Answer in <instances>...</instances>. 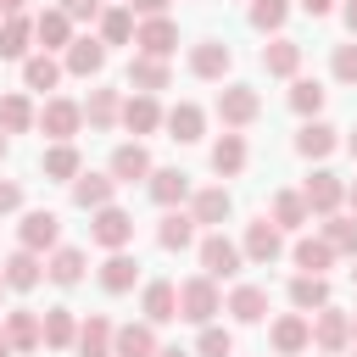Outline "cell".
Segmentation results:
<instances>
[{
	"label": "cell",
	"mask_w": 357,
	"mask_h": 357,
	"mask_svg": "<svg viewBox=\"0 0 357 357\" xmlns=\"http://www.w3.org/2000/svg\"><path fill=\"white\" fill-rule=\"evenodd\" d=\"M307 329H312V346H318L324 357H335V351H346V346H351V312H340L335 301H329V307H318V312L307 318Z\"/></svg>",
	"instance_id": "cell-8"
},
{
	"label": "cell",
	"mask_w": 357,
	"mask_h": 357,
	"mask_svg": "<svg viewBox=\"0 0 357 357\" xmlns=\"http://www.w3.org/2000/svg\"><path fill=\"white\" fill-rule=\"evenodd\" d=\"M190 218H195V229H218L229 212H234V195L223 190V184H201V190H190V206H184Z\"/></svg>",
	"instance_id": "cell-13"
},
{
	"label": "cell",
	"mask_w": 357,
	"mask_h": 357,
	"mask_svg": "<svg viewBox=\"0 0 357 357\" xmlns=\"http://www.w3.org/2000/svg\"><path fill=\"white\" fill-rule=\"evenodd\" d=\"M139 312H145L151 329H156V324H173V318H178V284H173V279H151V284L139 290Z\"/></svg>",
	"instance_id": "cell-20"
},
{
	"label": "cell",
	"mask_w": 357,
	"mask_h": 357,
	"mask_svg": "<svg viewBox=\"0 0 357 357\" xmlns=\"http://www.w3.org/2000/svg\"><path fill=\"white\" fill-rule=\"evenodd\" d=\"M346 151H351V156H357V134H346Z\"/></svg>",
	"instance_id": "cell-58"
},
{
	"label": "cell",
	"mask_w": 357,
	"mask_h": 357,
	"mask_svg": "<svg viewBox=\"0 0 357 357\" xmlns=\"http://www.w3.org/2000/svg\"><path fill=\"white\" fill-rule=\"evenodd\" d=\"M33 128H39L50 145H61V139H73V134L84 128V106L67 100V95H45V106L33 112Z\"/></svg>",
	"instance_id": "cell-1"
},
{
	"label": "cell",
	"mask_w": 357,
	"mask_h": 357,
	"mask_svg": "<svg viewBox=\"0 0 357 357\" xmlns=\"http://www.w3.org/2000/svg\"><path fill=\"white\" fill-rule=\"evenodd\" d=\"M173 84V67L167 61H156V56H134L128 61V89L134 95H162Z\"/></svg>",
	"instance_id": "cell-30"
},
{
	"label": "cell",
	"mask_w": 357,
	"mask_h": 357,
	"mask_svg": "<svg viewBox=\"0 0 357 357\" xmlns=\"http://www.w3.org/2000/svg\"><path fill=\"white\" fill-rule=\"evenodd\" d=\"M268 223H273L279 234H290V229L312 223V212H307V201H301L296 190H279V195H273V206H268Z\"/></svg>",
	"instance_id": "cell-38"
},
{
	"label": "cell",
	"mask_w": 357,
	"mask_h": 357,
	"mask_svg": "<svg viewBox=\"0 0 357 357\" xmlns=\"http://www.w3.org/2000/svg\"><path fill=\"white\" fill-rule=\"evenodd\" d=\"M39 173H45V178H56V184H73V178L84 173V156H78V145H73V139H61V145H45V156H39Z\"/></svg>",
	"instance_id": "cell-32"
},
{
	"label": "cell",
	"mask_w": 357,
	"mask_h": 357,
	"mask_svg": "<svg viewBox=\"0 0 357 357\" xmlns=\"http://www.w3.org/2000/svg\"><path fill=\"white\" fill-rule=\"evenodd\" d=\"M56 11H67V22H89L100 17V0H56Z\"/></svg>",
	"instance_id": "cell-49"
},
{
	"label": "cell",
	"mask_w": 357,
	"mask_h": 357,
	"mask_svg": "<svg viewBox=\"0 0 357 357\" xmlns=\"http://www.w3.org/2000/svg\"><path fill=\"white\" fill-rule=\"evenodd\" d=\"M33 112H39V106H33L22 89L0 95V134H6V139H11V134H28V128H33Z\"/></svg>",
	"instance_id": "cell-40"
},
{
	"label": "cell",
	"mask_w": 357,
	"mask_h": 357,
	"mask_svg": "<svg viewBox=\"0 0 357 357\" xmlns=\"http://www.w3.org/2000/svg\"><path fill=\"white\" fill-rule=\"evenodd\" d=\"M117 123H123L134 139H145V134H156V128H162V100H156V95H123Z\"/></svg>",
	"instance_id": "cell-16"
},
{
	"label": "cell",
	"mask_w": 357,
	"mask_h": 357,
	"mask_svg": "<svg viewBox=\"0 0 357 357\" xmlns=\"http://www.w3.org/2000/svg\"><path fill=\"white\" fill-rule=\"evenodd\" d=\"M0 301H6V279H0Z\"/></svg>",
	"instance_id": "cell-62"
},
{
	"label": "cell",
	"mask_w": 357,
	"mask_h": 357,
	"mask_svg": "<svg viewBox=\"0 0 357 357\" xmlns=\"http://www.w3.org/2000/svg\"><path fill=\"white\" fill-rule=\"evenodd\" d=\"M245 162H251L245 134H218V139H212V173H218V178H240Z\"/></svg>",
	"instance_id": "cell-31"
},
{
	"label": "cell",
	"mask_w": 357,
	"mask_h": 357,
	"mask_svg": "<svg viewBox=\"0 0 357 357\" xmlns=\"http://www.w3.org/2000/svg\"><path fill=\"white\" fill-rule=\"evenodd\" d=\"M128 39H134V11H128V6L100 11V45L112 50V45H128Z\"/></svg>",
	"instance_id": "cell-45"
},
{
	"label": "cell",
	"mask_w": 357,
	"mask_h": 357,
	"mask_svg": "<svg viewBox=\"0 0 357 357\" xmlns=\"http://www.w3.org/2000/svg\"><path fill=\"white\" fill-rule=\"evenodd\" d=\"M195 257H201V273H206L212 284H218V279H234V273L245 268V257H240V245H234V240H229L223 229H212V234H206V240L195 245Z\"/></svg>",
	"instance_id": "cell-6"
},
{
	"label": "cell",
	"mask_w": 357,
	"mask_h": 357,
	"mask_svg": "<svg viewBox=\"0 0 357 357\" xmlns=\"http://www.w3.org/2000/svg\"><path fill=\"white\" fill-rule=\"evenodd\" d=\"M84 268H89L84 245H56V251L45 257V279H50V284H61V290L84 284Z\"/></svg>",
	"instance_id": "cell-24"
},
{
	"label": "cell",
	"mask_w": 357,
	"mask_h": 357,
	"mask_svg": "<svg viewBox=\"0 0 357 357\" xmlns=\"http://www.w3.org/2000/svg\"><path fill=\"white\" fill-rule=\"evenodd\" d=\"M318 240H324L335 257H357V218H351V212H346V218H340V212H329Z\"/></svg>",
	"instance_id": "cell-42"
},
{
	"label": "cell",
	"mask_w": 357,
	"mask_h": 357,
	"mask_svg": "<svg viewBox=\"0 0 357 357\" xmlns=\"http://www.w3.org/2000/svg\"><path fill=\"white\" fill-rule=\"evenodd\" d=\"M33 17L22 11V17H0V61H28L33 50Z\"/></svg>",
	"instance_id": "cell-35"
},
{
	"label": "cell",
	"mask_w": 357,
	"mask_h": 357,
	"mask_svg": "<svg viewBox=\"0 0 357 357\" xmlns=\"http://www.w3.org/2000/svg\"><path fill=\"white\" fill-rule=\"evenodd\" d=\"M0 357H11V335H6V324H0Z\"/></svg>",
	"instance_id": "cell-57"
},
{
	"label": "cell",
	"mask_w": 357,
	"mask_h": 357,
	"mask_svg": "<svg viewBox=\"0 0 357 357\" xmlns=\"http://www.w3.org/2000/svg\"><path fill=\"white\" fill-rule=\"evenodd\" d=\"M100 67H106L100 33H73V45L61 50V73H73V78H100Z\"/></svg>",
	"instance_id": "cell-11"
},
{
	"label": "cell",
	"mask_w": 357,
	"mask_h": 357,
	"mask_svg": "<svg viewBox=\"0 0 357 357\" xmlns=\"http://www.w3.org/2000/svg\"><path fill=\"white\" fill-rule=\"evenodd\" d=\"M301 201H307V212L312 218H329V212H340L346 206V178L340 173H329V167H312L307 178H301V190H296Z\"/></svg>",
	"instance_id": "cell-3"
},
{
	"label": "cell",
	"mask_w": 357,
	"mask_h": 357,
	"mask_svg": "<svg viewBox=\"0 0 357 357\" xmlns=\"http://www.w3.org/2000/svg\"><path fill=\"white\" fill-rule=\"evenodd\" d=\"M223 312H229L234 324H262V318H268V290H262V284H234L229 301H223Z\"/></svg>",
	"instance_id": "cell-34"
},
{
	"label": "cell",
	"mask_w": 357,
	"mask_h": 357,
	"mask_svg": "<svg viewBox=\"0 0 357 357\" xmlns=\"http://www.w3.org/2000/svg\"><path fill=\"white\" fill-rule=\"evenodd\" d=\"M296 6H301L307 17H329V11H335V0H296Z\"/></svg>",
	"instance_id": "cell-52"
},
{
	"label": "cell",
	"mask_w": 357,
	"mask_h": 357,
	"mask_svg": "<svg viewBox=\"0 0 357 357\" xmlns=\"http://www.w3.org/2000/svg\"><path fill=\"white\" fill-rule=\"evenodd\" d=\"M329 73H335V84H357V39L329 50Z\"/></svg>",
	"instance_id": "cell-48"
},
{
	"label": "cell",
	"mask_w": 357,
	"mask_h": 357,
	"mask_svg": "<svg viewBox=\"0 0 357 357\" xmlns=\"http://www.w3.org/2000/svg\"><path fill=\"white\" fill-rule=\"evenodd\" d=\"M340 22H346V33L357 39V0H340Z\"/></svg>",
	"instance_id": "cell-53"
},
{
	"label": "cell",
	"mask_w": 357,
	"mask_h": 357,
	"mask_svg": "<svg viewBox=\"0 0 357 357\" xmlns=\"http://www.w3.org/2000/svg\"><path fill=\"white\" fill-rule=\"evenodd\" d=\"M67 73H61V56H45V50H33L28 61H22V89H56Z\"/></svg>",
	"instance_id": "cell-41"
},
{
	"label": "cell",
	"mask_w": 357,
	"mask_h": 357,
	"mask_svg": "<svg viewBox=\"0 0 357 357\" xmlns=\"http://www.w3.org/2000/svg\"><path fill=\"white\" fill-rule=\"evenodd\" d=\"M112 318L106 312H89L78 318V335H73V357H112Z\"/></svg>",
	"instance_id": "cell-21"
},
{
	"label": "cell",
	"mask_w": 357,
	"mask_h": 357,
	"mask_svg": "<svg viewBox=\"0 0 357 357\" xmlns=\"http://www.w3.org/2000/svg\"><path fill=\"white\" fill-rule=\"evenodd\" d=\"M335 145H340V128L324 123V117H307V123L296 128V156H307V162H324Z\"/></svg>",
	"instance_id": "cell-23"
},
{
	"label": "cell",
	"mask_w": 357,
	"mask_h": 357,
	"mask_svg": "<svg viewBox=\"0 0 357 357\" xmlns=\"http://www.w3.org/2000/svg\"><path fill=\"white\" fill-rule=\"evenodd\" d=\"M89 240H95L100 251H128V240H134V212H123L117 201L100 206V212H89Z\"/></svg>",
	"instance_id": "cell-7"
},
{
	"label": "cell",
	"mask_w": 357,
	"mask_h": 357,
	"mask_svg": "<svg viewBox=\"0 0 357 357\" xmlns=\"http://www.w3.org/2000/svg\"><path fill=\"white\" fill-rule=\"evenodd\" d=\"M95 279H100V290H106V296H128V290L139 284V262H134L128 251H106V262H100V273H95Z\"/></svg>",
	"instance_id": "cell-26"
},
{
	"label": "cell",
	"mask_w": 357,
	"mask_h": 357,
	"mask_svg": "<svg viewBox=\"0 0 357 357\" xmlns=\"http://www.w3.org/2000/svg\"><path fill=\"white\" fill-rule=\"evenodd\" d=\"M17 245L33 251V257H50V251L61 245V212H50V206L22 212V223H17Z\"/></svg>",
	"instance_id": "cell-4"
},
{
	"label": "cell",
	"mask_w": 357,
	"mask_h": 357,
	"mask_svg": "<svg viewBox=\"0 0 357 357\" xmlns=\"http://www.w3.org/2000/svg\"><path fill=\"white\" fill-rule=\"evenodd\" d=\"M195 357H234V329H223V324H201V335H195Z\"/></svg>",
	"instance_id": "cell-46"
},
{
	"label": "cell",
	"mask_w": 357,
	"mask_h": 357,
	"mask_svg": "<svg viewBox=\"0 0 357 357\" xmlns=\"http://www.w3.org/2000/svg\"><path fill=\"white\" fill-rule=\"evenodd\" d=\"M268 340H273V351H279V357H301V351L312 346L307 312H279V318L268 324Z\"/></svg>",
	"instance_id": "cell-15"
},
{
	"label": "cell",
	"mask_w": 357,
	"mask_h": 357,
	"mask_svg": "<svg viewBox=\"0 0 357 357\" xmlns=\"http://www.w3.org/2000/svg\"><path fill=\"white\" fill-rule=\"evenodd\" d=\"M134 56H156V61H167L173 50H178V22L173 17H145V22H134Z\"/></svg>",
	"instance_id": "cell-10"
},
{
	"label": "cell",
	"mask_w": 357,
	"mask_h": 357,
	"mask_svg": "<svg viewBox=\"0 0 357 357\" xmlns=\"http://www.w3.org/2000/svg\"><path fill=\"white\" fill-rule=\"evenodd\" d=\"M33 39H39V50H45V56H56V50H67V45H73V22H67V11H56V6H45V11L33 17Z\"/></svg>",
	"instance_id": "cell-29"
},
{
	"label": "cell",
	"mask_w": 357,
	"mask_h": 357,
	"mask_svg": "<svg viewBox=\"0 0 357 357\" xmlns=\"http://www.w3.org/2000/svg\"><path fill=\"white\" fill-rule=\"evenodd\" d=\"M128 11L145 22V17H167V0H128Z\"/></svg>",
	"instance_id": "cell-51"
},
{
	"label": "cell",
	"mask_w": 357,
	"mask_h": 357,
	"mask_svg": "<svg viewBox=\"0 0 357 357\" xmlns=\"http://www.w3.org/2000/svg\"><path fill=\"white\" fill-rule=\"evenodd\" d=\"M346 206H351V218H357V178H346Z\"/></svg>",
	"instance_id": "cell-56"
},
{
	"label": "cell",
	"mask_w": 357,
	"mask_h": 357,
	"mask_svg": "<svg viewBox=\"0 0 357 357\" xmlns=\"http://www.w3.org/2000/svg\"><path fill=\"white\" fill-rule=\"evenodd\" d=\"M351 340H357V312H351Z\"/></svg>",
	"instance_id": "cell-60"
},
{
	"label": "cell",
	"mask_w": 357,
	"mask_h": 357,
	"mask_svg": "<svg viewBox=\"0 0 357 357\" xmlns=\"http://www.w3.org/2000/svg\"><path fill=\"white\" fill-rule=\"evenodd\" d=\"M218 312H223V290H218L206 273H195V279L178 284V318H184V324L201 329V324H212Z\"/></svg>",
	"instance_id": "cell-2"
},
{
	"label": "cell",
	"mask_w": 357,
	"mask_h": 357,
	"mask_svg": "<svg viewBox=\"0 0 357 357\" xmlns=\"http://www.w3.org/2000/svg\"><path fill=\"white\" fill-rule=\"evenodd\" d=\"M245 17H251V28H257V33H279V28H284V17H290V0H251V11H245Z\"/></svg>",
	"instance_id": "cell-47"
},
{
	"label": "cell",
	"mask_w": 357,
	"mask_h": 357,
	"mask_svg": "<svg viewBox=\"0 0 357 357\" xmlns=\"http://www.w3.org/2000/svg\"><path fill=\"white\" fill-rule=\"evenodd\" d=\"M0 324H6V335H11V351L33 357V351L45 346V335H39V312H33V307H11Z\"/></svg>",
	"instance_id": "cell-27"
},
{
	"label": "cell",
	"mask_w": 357,
	"mask_h": 357,
	"mask_svg": "<svg viewBox=\"0 0 357 357\" xmlns=\"http://www.w3.org/2000/svg\"><path fill=\"white\" fill-rule=\"evenodd\" d=\"M39 335H45L50 351H73V335H78L73 307H45V312H39Z\"/></svg>",
	"instance_id": "cell-36"
},
{
	"label": "cell",
	"mask_w": 357,
	"mask_h": 357,
	"mask_svg": "<svg viewBox=\"0 0 357 357\" xmlns=\"http://www.w3.org/2000/svg\"><path fill=\"white\" fill-rule=\"evenodd\" d=\"M151 167H156V162H151V151H145L139 139H123V145L112 151V162H106V173H112L117 184H145Z\"/></svg>",
	"instance_id": "cell-14"
},
{
	"label": "cell",
	"mask_w": 357,
	"mask_h": 357,
	"mask_svg": "<svg viewBox=\"0 0 357 357\" xmlns=\"http://www.w3.org/2000/svg\"><path fill=\"white\" fill-rule=\"evenodd\" d=\"M351 284H357V257H351Z\"/></svg>",
	"instance_id": "cell-61"
},
{
	"label": "cell",
	"mask_w": 357,
	"mask_h": 357,
	"mask_svg": "<svg viewBox=\"0 0 357 357\" xmlns=\"http://www.w3.org/2000/svg\"><path fill=\"white\" fill-rule=\"evenodd\" d=\"M229 67H234V50H229L223 39H195V45H190V73H195L201 84H223Z\"/></svg>",
	"instance_id": "cell-12"
},
{
	"label": "cell",
	"mask_w": 357,
	"mask_h": 357,
	"mask_svg": "<svg viewBox=\"0 0 357 357\" xmlns=\"http://www.w3.org/2000/svg\"><path fill=\"white\" fill-rule=\"evenodd\" d=\"M262 73H268V78H301V45L284 39V33H273V39L262 45Z\"/></svg>",
	"instance_id": "cell-25"
},
{
	"label": "cell",
	"mask_w": 357,
	"mask_h": 357,
	"mask_svg": "<svg viewBox=\"0 0 357 357\" xmlns=\"http://www.w3.org/2000/svg\"><path fill=\"white\" fill-rule=\"evenodd\" d=\"M156 329L139 318V324H117L112 329V357H156Z\"/></svg>",
	"instance_id": "cell-28"
},
{
	"label": "cell",
	"mask_w": 357,
	"mask_h": 357,
	"mask_svg": "<svg viewBox=\"0 0 357 357\" xmlns=\"http://www.w3.org/2000/svg\"><path fill=\"white\" fill-rule=\"evenodd\" d=\"M78 106H84V123H89L95 134H106V128H117L123 95H117V89H89V100H78Z\"/></svg>",
	"instance_id": "cell-37"
},
{
	"label": "cell",
	"mask_w": 357,
	"mask_h": 357,
	"mask_svg": "<svg viewBox=\"0 0 357 357\" xmlns=\"http://www.w3.org/2000/svg\"><path fill=\"white\" fill-rule=\"evenodd\" d=\"M6 151H11V139H6V134H0V162H6Z\"/></svg>",
	"instance_id": "cell-59"
},
{
	"label": "cell",
	"mask_w": 357,
	"mask_h": 357,
	"mask_svg": "<svg viewBox=\"0 0 357 357\" xmlns=\"http://www.w3.org/2000/svg\"><path fill=\"white\" fill-rule=\"evenodd\" d=\"M218 117H223L229 134H240V128H251V123L262 117V95H257L251 84H223V89H218Z\"/></svg>",
	"instance_id": "cell-5"
},
{
	"label": "cell",
	"mask_w": 357,
	"mask_h": 357,
	"mask_svg": "<svg viewBox=\"0 0 357 357\" xmlns=\"http://www.w3.org/2000/svg\"><path fill=\"white\" fill-rule=\"evenodd\" d=\"M156 357H195V351H184V346H156Z\"/></svg>",
	"instance_id": "cell-55"
},
{
	"label": "cell",
	"mask_w": 357,
	"mask_h": 357,
	"mask_svg": "<svg viewBox=\"0 0 357 357\" xmlns=\"http://www.w3.org/2000/svg\"><path fill=\"white\" fill-rule=\"evenodd\" d=\"M324 95H329V89H324L318 78H290V95H284V100H290V112L307 123V117H318V112H324Z\"/></svg>",
	"instance_id": "cell-43"
},
{
	"label": "cell",
	"mask_w": 357,
	"mask_h": 357,
	"mask_svg": "<svg viewBox=\"0 0 357 357\" xmlns=\"http://www.w3.org/2000/svg\"><path fill=\"white\" fill-rule=\"evenodd\" d=\"M6 212H22V184L17 178H0V218Z\"/></svg>",
	"instance_id": "cell-50"
},
{
	"label": "cell",
	"mask_w": 357,
	"mask_h": 357,
	"mask_svg": "<svg viewBox=\"0 0 357 357\" xmlns=\"http://www.w3.org/2000/svg\"><path fill=\"white\" fill-rule=\"evenodd\" d=\"M28 11V0H0V17H22Z\"/></svg>",
	"instance_id": "cell-54"
},
{
	"label": "cell",
	"mask_w": 357,
	"mask_h": 357,
	"mask_svg": "<svg viewBox=\"0 0 357 357\" xmlns=\"http://www.w3.org/2000/svg\"><path fill=\"white\" fill-rule=\"evenodd\" d=\"M162 128H167V139L195 145V139L206 134V112H201L195 100H178V106H167V112H162Z\"/></svg>",
	"instance_id": "cell-22"
},
{
	"label": "cell",
	"mask_w": 357,
	"mask_h": 357,
	"mask_svg": "<svg viewBox=\"0 0 357 357\" xmlns=\"http://www.w3.org/2000/svg\"><path fill=\"white\" fill-rule=\"evenodd\" d=\"M290 307L296 312H318V307H329V279H318V273H296L290 279Z\"/></svg>",
	"instance_id": "cell-39"
},
{
	"label": "cell",
	"mask_w": 357,
	"mask_h": 357,
	"mask_svg": "<svg viewBox=\"0 0 357 357\" xmlns=\"http://www.w3.org/2000/svg\"><path fill=\"white\" fill-rule=\"evenodd\" d=\"M290 262H296L301 273H318V279H324V273H329V262H335V251H329L324 240H312V234H301V240L290 245Z\"/></svg>",
	"instance_id": "cell-44"
},
{
	"label": "cell",
	"mask_w": 357,
	"mask_h": 357,
	"mask_svg": "<svg viewBox=\"0 0 357 357\" xmlns=\"http://www.w3.org/2000/svg\"><path fill=\"white\" fill-rule=\"evenodd\" d=\"M0 279H6V290H17V296H28V290H39V279H45V257H33V251H11L6 262H0Z\"/></svg>",
	"instance_id": "cell-19"
},
{
	"label": "cell",
	"mask_w": 357,
	"mask_h": 357,
	"mask_svg": "<svg viewBox=\"0 0 357 357\" xmlns=\"http://www.w3.org/2000/svg\"><path fill=\"white\" fill-rule=\"evenodd\" d=\"M145 190H151V201H156V206L167 212V206H184L195 184H190V173H184V167H151Z\"/></svg>",
	"instance_id": "cell-17"
},
{
	"label": "cell",
	"mask_w": 357,
	"mask_h": 357,
	"mask_svg": "<svg viewBox=\"0 0 357 357\" xmlns=\"http://www.w3.org/2000/svg\"><path fill=\"white\" fill-rule=\"evenodd\" d=\"M156 245H162V251H190V245H195V218H190L184 206H167L162 223H156Z\"/></svg>",
	"instance_id": "cell-33"
},
{
	"label": "cell",
	"mask_w": 357,
	"mask_h": 357,
	"mask_svg": "<svg viewBox=\"0 0 357 357\" xmlns=\"http://www.w3.org/2000/svg\"><path fill=\"white\" fill-rule=\"evenodd\" d=\"M240 257H245V262H257V268H273V262L284 257V234H279V229L268 223V212L245 223V240H240Z\"/></svg>",
	"instance_id": "cell-9"
},
{
	"label": "cell",
	"mask_w": 357,
	"mask_h": 357,
	"mask_svg": "<svg viewBox=\"0 0 357 357\" xmlns=\"http://www.w3.org/2000/svg\"><path fill=\"white\" fill-rule=\"evenodd\" d=\"M67 195H73V206H84V212H100V206H112V195H117V178L112 173H78L73 184H67Z\"/></svg>",
	"instance_id": "cell-18"
}]
</instances>
